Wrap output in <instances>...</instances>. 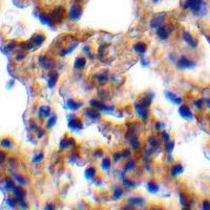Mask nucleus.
<instances>
[{
    "label": "nucleus",
    "mask_w": 210,
    "mask_h": 210,
    "mask_svg": "<svg viewBox=\"0 0 210 210\" xmlns=\"http://www.w3.org/2000/svg\"><path fill=\"white\" fill-rule=\"evenodd\" d=\"M184 171V167H183V165L180 163H176L175 164V165L171 167V169H170V175L172 176H178L179 175H181L182 172Z\"/></svg>",
    "instance_id": "nucleus-19"
},
{
    "label": "nucleus",
    "mask_w": 210,
    "mask_h": 210,
    "mask_svg": "<svg viewBox=\"0 0 210 210\" xmlns=\"http://www.w3.org/2000/svg\"><path fill=\"white\" fill-rule=\"evenodd\" d=\"M39 63H40V65L46 71L53 70V67L55 66V63H54L53 59L47 57V56H41V57H39Z\"/></svg>",
    "instance_id": "nucleus-8"
},
{
    "label": "nucleus",
    "mask_w": 210,
    "mask_h": 210,
    "mask_svg": "<svg viewBox=\"0 0 210 210\" xmlns=\"http://www.w3.org/2000/svg\"><path fill=\"white\" fill-rule=\"evenodd\" d=\"M111 166V159L109 158H104L103 161L101 163V168L103 170H108Z\"/></svg>",
    "instance_id": "nucleus-29"
},
{
    "label": "nucleus",
    "mask_w": 210,
    "mask_h": 210,
    "mask_svg": "<svg viewBox=\"0 0 210 210\" xmlns=\"http://www.w3.org/2000/svg\"><path fill=\"white\" fill-rule=\"evenodd\" d=\"M122 158H123L122 152H120V151L115 152V153H114V155H112V159L115 160V162H119V161L121 160Z\"/></svg>",
    "instance_id": "nucleus-41"
},
{
    "label": "nucleus",
    "mask_w": 210,
    "mask_h": 210,
    "mask_svg": "<svg viewBox=\"0 0 210 210\" xmlns=\"http://www.w3.org/2000/svg\"><path fill=\"white\" fill-rule=\"evenodd\" d=\"M203 209L204 210H210V202L205 200L203 202Z\"/></svg>",
    "instance_id": "nucleus-46"
},
{
    "label": "nucleus",
    "mask_w": 210,
    "mask_h": 210,
    "mask_svg": "<svg viewBox=\"0 0 210 210\" xmlns=\"http://www.w3.org/2000/svg\"><path fill=\"white\" fill-rule=\"evenodd\" d=\"M68 127L74 131H78V130H81L83 128V124H82V121L80 119L71 116L70 119H68Z\"/></svg>",
    "instance_id": "nucleus-7"
},
{
    "label": "nucleus",
    "mask_w": 210,
    "mask_h": 210,
    "mask_svg": "<svg viewBox=\"0 0 210 210\" xmlns=\"http://www.w3.org/2000/svg\"><path fill=\"white\" fill-rule=\"evenodd\" d=\"M180 201H181V204H182V206L184 207V208H188V206H189V202H188V199H187V196H185V194H183V193H180Z\"/></svg>",
    "instance_id": "nucleus-34"
},
{
    "label": "nucleus",
    "mask_w": 210,
    "mask_h": 210,
    "mask_svg": "<svg viewBox=\"0 0 210 210\" xmlns=\"http://www.w3.org/2000/svg\"><path fill=\"white\" fill-rule=\"evenodd\" d=\"M207 104H208V106L210 107V100H208V101H207Z\"/></svg>",
    "instance_id": "nucleus-55"
},
{
    "label": "nucleus",
    "mask_w": 210,
    "mask_h": 210,
    "mask_svg": "<svg viewBox=\"0 0 210 210\" xmlns=\"http://www.w3.org/2000/svg\"><path fill=\"white\" fill-rule=\"evenodd\" d=\"M165 95H166V98H167L169 101L172 102L173 104L176 105H181L182 104V99L180 98V97H178L176 94H173L172 91H165Z\"/></svg>",
    "instance_id": "nucleus-16"
},
{
    "label": "nucleus",
    "mask_w": 210,
    "mask_h": 210,
    "mask_svg": "<svg viewBox=\"0 0 210 210\" xmlns=\"http://www.w3.org/2000/svg\"><path fill=\"white\" fill-rule=\"evenodd\" d=\"M179 114H180V116L185 120H191L193 118V114H192V111H190V108H189L187 105H184V104L179 107Z\"/></svg>",
    "instance_id": "nucleus-10"
},
{
    "label": "nucleus",
    "mask_w": 210,
    "mask_h": 210,
    "mask_svg": "<svg viewBox=\"0 0 210 210\" xmlns=\"http://www.w3.org/2000/svg\"><path fill=\"white\" fill-rule=\"evenodd\" d=\"M162 127H163V124L161 122L155 123V129H157V130H161V129H162Z\"/></svg>",
    "instance_id": "nucleus-50"
},
{
    "label": "nucleus",
    "mask_w": 210,
    "mask_h": 210,
    "mask_svg": "<svg viewBox=\"0 0 210 210\" xmlns=\"http://www.w3.org/2000/svg\"><path fill=\"white\" fill-rule=\"evenodd\" d=\"M147 190L150 193H157L159 191V186L155 181H149L147 183Z\"/></svg>",
    "instance_id": "nucleus-26"
},
{
    "label": "nucleus",
    "mask_w": 210,
    "mask_h": 210,
    "mask_svg": "<svg viewBox=\"0 0 210 210\" xmlns=\"http://www.w3.org/2000/svg\"><path fill=\"white\" fill-rule=\"evenodd\" d=\"M148 143H149L150 146H151L152 148L158 147L159 144H160V142H159V140H158L155 137H150L149 139H148Z\"/></svg>",
    "instance_id": "nucleus-36"
},
{
    "label": "nucleus",
    "mask_w": 210,
    "mask_h": 210,
    "mask_svg": "<svg viewBox=\"0 0 210 210\" xmlns=\"http://www.w3.org/2000/svg\"><path fill=\"white\" fill-rule=\"evenodd\" d=\"M75 145H76V142L73 138H63L60 141V150H64L65 148L73 147Z\"/></svg>",
    "instance_id": "nucleus-14"
},
{
    "label": "nucleus",
    "mask_w": 210,
    "mask_h": 210,
    "mask_svg": "<svg viewBox=\"0 0 210 210\" xmlns=\"http://www.w3.org/2000/svg\"><path fill=\"white\" fill-rule=\"evenodd\" d=\"M59 79V74L57 71H53L52 74H50V78H48V86H50V88L54 87V86L56 85V83H57Z\"/></svg>",
    "instance_id": "nucleus-25"
},
{
    "label": "nucleus",
    "mask_w": 210,
    "mask_h": 210,
    "mask_svg": "<svg viewBox=\"0 0 210 210\" xmlns=\"http://www.w3.org/2000/svg\"><path fill=\"white\" fill-rule=\"evenodd\" d=\"M45 209H54V206L53 205H50V204H48L46 207H45Z\"/></svg>",
    "instance_id": "nucleus-53"
},
{
    "label": "nucleus",
    "mask_w": 210,
    "mask_h": 210,
    "mask_svg": "<svg viewBox=\"0 0 210 210\" xmlns=\"http://www.w3.org/2000/svg\"><path fill=\"white\" fill-rule=\"evenodd\" d=\"M206 38H207V40H208V42L210 43V36H207Z\"/></svg>",
    "instance_id": "nucleus-54"
},
{
    "label": "nucleus",
    "mask_w": 210,
    "mask_h": 210,
    "mask_svg": "<svg viewBox=\"0 0 210 210\" xmlns=\"http://www.w3.org/2000/svg\"><path fill=\"white\" fill-rule=\"evenodd\" d=\"M173 147H175V143L172 142V141H168L167 143H166V151H167L168 155H170L171 152H172L173 150Z\"/></svg>",
    "instance_id": "nucleus-37"
},
{
    "label": "nucleus",
    "mask_w": 210,
    "mask_h": 210,
    "mask_svg": "<svg viewBox=\"0 0 210 210\" xmlns=\"http://www.w3.org/2000/svg\"><path fill=\"white\" fill-rule=\"evenodd\" d=\"M6 189L7 190H11L13 191L15 189V184H14V182H13L12 180H6Z\"/></svg>",
    "instance_id": "nucleus-38"
},
{
    "label": "nucleus",
    "mask_w": 210,
    "mask_h": 210,
    "mask_svg": "<svg viewBox=\"0 0 210 210\" xmlns=\"http://www.w3.org/2000/svg\"><path fill=\"white\" fill-rule=\"evenodd\" d=\"M158 1V0H153V2H157Z\"/></svg>",
    "instance_id": "nucleus-56"
},
{
    "label": "nucleus",
    "mask_w": 210,
    "mask_h": 210,
    "mask_svg": "<svg viewBox=\"0 0 210 210\" xmlns=\"http://www.w3.org/2000/svg\"><path fill=\"white\" fill-rule=\"evenodd\" d=\"M13 192H14L15 196H16L17 202L21 201V200H24L25 196H26V191H25V189H23L22 187H20V186L15 187V189L13 190Z\"/></svg>",
    "instance_id": "nucleus-15"
},
{
    "label": "nucleus",
    "mask_w": 210,
    "mask_h": 210,
    "mask_svg": "<svg viewBox=\"0 0 210 210\" xmlns=\"http://www.w3.org/2000/svg\"><path fill=\"white\" fill-rule=\"evenodd\" d=\"M64 15H65L64 7L59 6H56L55 9L53 10L50 16H52L54 23H60V22L63 20V18H64Z\"/></svg>",
    "instance_id": "nucleus-3"
},
{
    "label": "nucleus",
    "mask_w": 210,
    "mask_h": 210,
    "mask_svg": "<svg viewBox=\"0 0 210 210\" xmlns=\"http://www.w3.org/2000/svg\"><path fill=\"white\" fill-rule=\"evenodd\" d=\"M135 167V162L134 160H129L128 162L125 164V167H124V170L125 172H128V171L132 170Z\"/></svg>",
    "instance_id": "nucleus-32"
},
{
    "label": "nucleus",
    "mask_w": 210,
    "mask_h": 210,
    "mask_svg": "<svg viewBox=\"0 0 210 210\" xmlns=\"http://www.w3.org/2000/svg\"><path fill=\"white\" fill-rule=\"evenodd\" d=\"M123 196H124V190H123L122 188H118L114 191L112 198H114V200H120V199H122Z\"/></svg>",
    "instance_id": "nucleus-30"
},
{
    "label": "nucleus",
    "mask_w": 210,
    "mask_h": 210,
    "mask_svg": "<svg viewBox=\"0 0 210 210\" xmlns=\"http://www.w3.org/2000/svg\"><path fill=\"white\" fill-rule=\"evenodd\" d=\"M39 117L41 119H43V118H46L48 116H50V114H52V111H50V107L47 106V105H42V106L39 108Z\"/></svg>",
    "instance_id": "nucleus-22"
},
{
    "label": "nucleus",
    "mask_w": 210,
    "mask_h": 210,
    "mask_svg": "<svg viewBox=\"0 0 210 210\" xmlns=\"http://www.w3.org/2000/svg\"><path fill=\"white\" fill-rule=\"evenodd\" d=\"M24 57H25L24 54L20 53V54H18V56H17V60H21V59H22V58H24Z\"/></svg>",
    "instance_id": "nucleus-52"
},
{
    "label": "nucleus",
    "mask_w": 210,
    "mask_h": 210,
    "mask_svg": "<svg viewBox=\"0 0 210 210\" xmlns=\"http://www.w3.org/2000/svg\"><path fill=\"white\" fill-rule=\"evenodd\" d=\"M108 74H107V71H101V73H99V74H97L96 75V80L99 82V83H101V84H104V83H106L107 80H108Z\"/></svg>",
    "instance_id": "nucleus-24"
},
{
    "label": "nucleus",
    "mask_w": 210,
    "mask_h": 210,
    "mask_svg": "<svg viewBox=\"0 0 210 210\" xmlns=\"http://www.w3.org/2000/svg\"><path fill=\"white\" fill-rule=\"evenodd\" d=\"M135 111H137L138 116H139L141 119H146L148 116V108L145 106H143L142 104L140 103V102H138V103L135 104Z\"/></svg>",
    "instance_id": "nucleus-11"
},
{
    "label": "nucleus",
    "mask_w": 210,
    "mask_h": 210,
    "mask_svg": "<svg viewBox=\"0 0 210 210\" xmlns=\"http://www.w3.org/2000/svg\"><path fill=\"white\" fill-rule=\"evenodd\" d=\"M32 47H33V45H32V43H30V41L21 43V48H23V50H30Z\"/></svg>",
    "instance_id": "nucleus-42"
},
{
    "label": "nucleus",
    "mask_w": 210,
    "mask_h": 210,
    "mask_svg": "<svg viewBox=\"0 0 210 210\" xmlns=\"http://www.w3.org/2000/svg\"><path fill=\"white\" fill-rule=\"evenodd\" d=\"M0 145H1L2 148H11L12 142H11V140H10L9 138H4V139L1 140V143H0Z\"/></svg>",
    "instance_id": "nucleus-35"
},
{
    "label": "nucleus",
    "mask_w": 210,
    "mask_h": 210,
    "mask_svg": "<svg viewBox=\"0 0 210 210\" xmlns=\"http://www.w3.org/2000/svg\"><path fill=\"white\" fill-rule=\"evenodd\" d=\"M86 64V60L84 57H78L76 58L75 63H74V66L75 68H83Z\"/></svg>",
    "instance_id": "nucleus-27"
},
{
    "label": "nucleus",
    "mask_w": 210,
    "mask_h": 210,
    "mask_svg": "<svg viewBox=\"0 0 210 210\" xmlns=\"http://www.w3.org/2000/svg\"><path fill=\"white\" fill-rule=\"evenodd\" d=\"M56 122H57V116H55V115H54V116L50 117V120L47 121V123H46V128H48V129L53 128V127L55 126Z\"/></svg>",
    "instance_id": "nucleus-33"
},
{
    "label": "nucleus",
    "mask_w": 210,
    "mask_h": 210,
    "mask_svg": "<svg viewBox=\"0 0 210 210\" xmlns=\"http://www.w3.org/2000/svg\"><path fill=\"white\" fill-rule=\"evenodd\" d=\"M183 39L185 40L187 43H188V45L191 48H196V45H198V42H196V41L193 39V37L190 34H189L188 32H184L183 33Z\"/></svg>",
    "instance_id": "nucleus-18"
},
{
    "label": "nucleus",
    "mask_w": 210,
    "mask_h": 210,
    "mask_svg": "<svg viewBox=\"0 0 210 210\" xmlns=\"http://www.w3.org/2000/svg\"><path fill=\"white\" fill-rule=\"evenodd\" d=\"M4 160H6V153L3 151H0V163H2Z\"/></svg>",
    "instance_id": "nucleus-49"
},
{
    "label": "nucleus",
    "mask_w": 210,
    "mask_h": 210,
    "mask_svg": "<svg viewBox=\"0 0 210 210\" xmlns=\"http://www.w3.org/2000/svg\"><path fill=\"white\" fill-rule=\"evenodd\" d=\"M194 106H196V108H198V109H202V107H203V101H202V100L196 101L194 102Z\"/></svg>",
    "instance_id": "nucleus-44"
},
{
    "label": "nucleus",
    "mask_w": 210,
    "mask_h": 210,
    "mask_svg": "<svg viewBox=\"0 0 210 210\" xmlns=\"http://www.w3.org/2000/svg\"><path fill=\"white\" fill-rule=\"evenodd\" d=\"M85 178L87 180H91L95 176H96V168L95 167H88L87 169L85 170V173H84Z\"/></svg>",
    "instance_id": "nucleus-28"
},
{
    "label": "nucleus",
    "mask_w": 210,
    "mask_h": 210,
    "mask_svg": "<svg viewBox=\"0 0 210 210\" xmlns=\"http://www.w3.org/2000/svg\"><path fill=\"white\" fill-rule=\"evenodd\" d=\"M44 159V155H43L42 152H40V153H38V155H36L34 159H33V162L34 163H38V162H41V161Z\"/></svg>",
    "instance_id": "nucleus-39"
},
{
    "label": "nucleus",
    "mask_w": 210,
    "mask_h": 210,
    "mask_svg": "<svg viewBox=\"0 0 210 210\" xmlns=\"http://www.w3.org/2000/svg\"><path fill=\"white\" fill-rule=\"evenodd\" d=\"M68 15H70V18L73 20V21H77V20L80 19V17L82 15V7L79 6L78 3H74L73 6H71Z\"/></svg>",
    "instance_id": "nucleus-5"
},
{
    "label": "nucleus",
    "mask_w": 210,
    "mask_h": 210,
    "mask_svg": "<svg viewBox=\"0 0 210 210\" xmlns=\"http://www.w3.org/2000/svg\"><path fill=\"white\" fill-rule=\"evenodd\" d=\"M39 19L41 21V23L43 24H46V25H53L54 24V21L52 19V16H50V15L45 14V13H42V14L39 16Z\"/></svg>",
    "instance_id": "nucleus-23"
},
{
    "label": "nucleus",
    "mask_w": 210,
    "mask_h": 210,
    "mask_svg": "<svg viewBox=\"0 0 210 210\" xmlns=\"http://www.w3.org/2000/svg\"><path fill=\"white\" fill-rule=\"evenodd\" d=\"M95 155H96L97 158H101V157H103V150H102V149H98V150H96V151H95Z\"/></svg>",
    "instance_id": "nucleus-47"
},
{
    "label": "nucleus",
    "mask_w": 210,
    "mask_h": 210,
    "mask_svg": "<svg viewBox=\"0 0 210 210\" xmlns=\"http://www.w3.org/2000/svg\"><path fill=\"white\" fill-rule=\"evenodd\" d=\"M183 6L184 9H191L196 15H200V13L204 11L205 3L203 0H186Z\"/></svg>",
    "instance_id": "nucleus-1"
},
{
    "label": "nucleus",
    "mask_w": 210,
    "mask_h": 210,
    "mask_svg": "<svg viewBox=\"0 0 210 210\" xmlns=\"http://www.w3.org/2000/svg\"><path fill=\"white\" fill-rule=\"evenodd\" d=\"M30 41V43H32L33 47H38L45 41V36L43 34H39V33H38V34H35L33 36Z\"/></svg>",
    "instance_id": "nucleus-12"
},
{
    "label": "nucleus",
    "mask_w": 210,
    "mask_h": 210,
    "mask_svg": "<svg viewBox=\"0 0 210 210\" xmlns=\"http://www.w3.org/2000/svg\"><path fill=\"white\" fill-rule=\"evenodd\" d=\"M15 179H16V181L20 184V185H25V184H26V181H25V179L23 178V176L15 175Z\"/></svg>",
    "instance_id": "nucleus-40"
},
{
    "label": "nucleus",
    "mask_w": 210,
    "mask_h": 210,
    "mask_svg": "<svg viewBox=\"0 0 210 210\" xmlns=\"http://www.w3.org/2000/svg\"><path fill=\"white\" fill-rule=\"evenodd\" d=\"M89 104H91V108L96 109V111H105V112H111V111H114V106H107L106 104H104L103 102H101V101H98V100H95V99L91 100Z\"/></svg>",
    "instance_id": "nucleus-2"
},
{
    "label": "nucleus",
    "mask_w": 210,
    "mask_h": 210,
    "mask_svg": "<svg viewBox=\"0 0 210 210\" xmlns=\"http://www.w3.org/2000/svg\"><path fill=\"white\" fill-rule=\"evenodd\" d=\"M127 202H128V204L135 207H140L145 204V200L143 198H139V196H131L127 200Z\"/></svg>",
    "instance_id": "nucleus-17"
},
{
    "label": "nucleus",
    "mask_w": 210,
    "mask_h": 210,
    "mask_svg": "<svg viewBox=\"0 0 210 210\" xmlns=\"http://www.w3.org/2000/svg\"><path fill=\"white\" fill-rule=\"evenodd\" d=\"M165 16L166 15L164 14V13L155 15V16L151 19V21H150V27H151V29H158V27L162 26L163 21H164V19H165Z\"/></svg>",
    "instance_id": "nucleus-9"
},
{
    "label": "nucleus",
    "mask_w": 210,
    "mask_h": 210,
    "mask_svg": "<svg viewBox=\"0 0 210 210\" xmlns=\"http://www.w3.org/2000/svg\"><path fill=\"white\" fill-rule=\"evenodd\" d=\"M123 185H124V187H127V188H129V189H134L135 187L137 186V184H135L134 181L130 180V179H124Z\"/></svg>",
    "instance_id": "nucleus-31"
},
{
    "label": "nucleus",
    "mask_w": 210,
    "mask_h": 210,
    "mask_svg": "<svg viewBox=\"0 0 210 210\" xmlns=\"http://www.w3.org/2000/svg\"><path fill=\"white\" fill-rule=\"evenodd\" d=\"M194 66H196V63L186 58L185 56H182L176 62V68L179 70H188V68H192Z\"/></svg>",
    "instance_id": "nucleus-4"
},
{
    "label": "nucleus",
    "mask_w": 210,
    "mask_h": 210,
    "mask_svg": "<svg viewBox=\"0 0 210 210\" xmlns=\"http://www.w3.org/2000/svg\"><path fill=\"white\" fill-rule=\"evenodd\" d=\"M16 201H17V200H15V199H13V198H9L6 202H7V205H9L10 207L14 208V207L16 206Z\"/></svg>",
    "instance_id": "nucleus-43"
},
{
    "label": "nucleus",
    "mask_w": 210,
    "mask_h": 210,
    "mask_svg": "<svg viewBox=\"0 0 210 210\" xmlns=\"http://www.w3.org/2000/svg\"><path fill=\"white\" fill-rule=\"evenodd\" d=\"M82 104H83L82 102H76L75 100H73V99H68L67 101H66V107L71 109V111H77V109H79L82 106Z\"/></svg>",
    "instance_id": "nucleus-21"
},
{
    "label": "nucleus",
    "mask_w": 210,
    "mask_h": 210,
    "mask_svg": "<svg viewBox=\"0 0 210 210\" xmlns=\"http://www.w3.org/2000/svg\"><path fill=\"white\" fill-rule=\"evenodd\" d=\"M172 30H172V26H171V25H162V26H160L157 29V35L161 38V39H167Z\"/></svg>",
    "instance_id": "nucleus-6"
},
{
    "label": "nucleus",
    "mask_w": 210,
    "mask_h": 210,
    "mask_svg": "<svg viewBox=\"0 0 210 210\" xmlns=\"http://www.w3.org/2000/svg\"><path fill=\"white\" fill-rule=\"evenodd\" d=\"M134 50L135 53L140 54V55H143V54H145L146 50H147V44L144 42H137L134 45Z\"/></svg>",
    "instance_id": "nucleus-20"
},
{
    "label": "nucleus",
    "mask_w": 210,
    "mask_h": 210,
    "mask_svg": "<svg viewBox=\"0 0 210 210\" xmlns=\"http://www.w3.org/2000/svg\"><path fill=\"white\" fill-rule=\"evenodd\" d=\"M122 155H123V158H128L130 155V151L128 149H124L122 152Z\"/></svg>",
    "instance_id": "nucleus-48"
},
{
    "label": "nucleus",
    "mask_w": 210,
    "mask_h": 210,
    "mask_svg": "<svg viewBox=\"0 0 210 210\" xmlns=\"http://www.w3.org/2000/svg\"><path fill=\"white\" fill-rule=\"evenodd\" d=\"M84 116L89 118V119L94 120V121H97V120H99L100 118H101V115H100V112L98 111H96V109L94 108H87L84 111Z\"/></svg>",
    "instance_id": "nucleus-13"
},
{
    "label": "nucleus",
    "mask_w": 210,
    "mask_h": 210,
    "mask_svg": "<svg viewBox=\"0 0 210 210\" xmlns=\"http://www.w3.org/2000/svg\"><path fill=\"white\" fill-rule=\"evenodd\" d=\"M162 139H163V141H165V142L167 143L168 141H169L170 137H169V135H168L166 131H163V132H162Z\"/></svg>",
    "instance_id": "nucleus-45"
},
{
    "label": "nucleus",
    "mask_w": 210,
    "mask_h": 210,
    "mask_svg": "<svg viewBox=\"0 0 210 210\" xmlns=\"http://www.w3.org/2000/svg\"><path fill=\"white\" fill-rule=\"evenodd\" d=\"M37 132H38V138H41L43 135H44V130H42V129H39Z\"/></svg>",
    "instance_id": "nucleus-51"
}]
</instances>
